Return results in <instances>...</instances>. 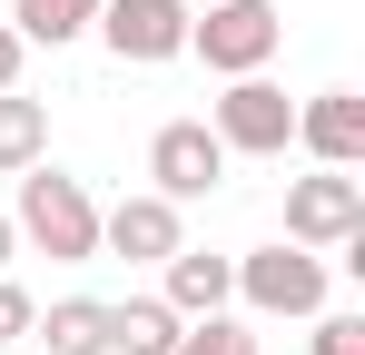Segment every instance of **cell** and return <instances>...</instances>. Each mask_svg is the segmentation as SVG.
<instances>
[{
  "mask_svg": "<svg viewBox=\"0 0 365 355\" xmlns=\"http://www.w3.org/2000/svg\"><path fill=\"white\" fill-rule=\"evenodd\" d=\"M10 237H30L40 257H60V267H89L99 257V197L79 187L69 168H20V207H10Z\"/></svg>",
  "mask_w": 365,
  "mask_h": 355,
  "instance_id": "obj_1",
  "label": "cell"
},
{
  "mask_svg": "<svg viewBox=\"0 0 365 355\" xmlns=\"http://www.w3.org/2000/svg\"><path fill=\"white\" fill-rule=\"evenodd\" d=\"M277 40H287V10H277V0H207V10H187V50L207 59L217 79L267 69Z\"/></svg>",
  "mask_w": 365,
  "mask_h": 355,
  "instance_id": "obj_2",
  "label": "cell"
},
{
  "mask_svg": "<svg viewBox=\"0 0 365 355\" xmlns=\"http://www.w3.org/2000/svg\"><path fill=\"white\" fill-rule=\"evenodd\" d=\"M207 128H217V148H227V158H287V148H297V99H287L267 69H247V79L217 89Z\"/></svg>",
  "mask_w": 365,
  "mask_h": 355,
  "instance_id": "obj_3",
  "label": "cell"
},
{
  "mask_svg": "<svg viewBox=\"0 0 365 355\" xmlns=\"http://www.w3.org/2000/svg\"><path fill=\"white\" fill-rule=\"evenodd\" d=\"M237 267V306L247 316H326V257L316 247H257V257H227Z\"/></svg>",
  "mask_w": 365,
  "mask_h": 355,
  "instance_id": "obj_4",
  "label": "cell"
},
{
  "mask_svg": "<svg viewBox=\"0 0 365 355\" xmlns=\"http://www.w3.org/2000/svg\"><path fill=\"white\" fill-rule=\"evenodd\" d=\"M365 237V178L356 168H316V178H287V247H346Z\"/></svg>",
  "mask_w": 365,
  "mask_h": 355,
  "instance_id": "obj_5",
  "label": "cell"
},
{
  "mask_svg": "<svg viewBox=\"0 0 365 355\" xmlns=\"http://www.w3.org/2000/svg\"><path fill=\"white\" fill-rule=\"evenodd\" d=\"M119 69H168L187 59V0H99V20H89Z\"/></svg>",
  "mask_w": 365,
  "mask_h": 355,
  "instance_id": "obj_6",
  "label": "cell"
},
{
  "mask_svg": "<svg viewBox=\"0 0 365 355\" xmlns=\"http://www.w3.org/2000/svg\"><path fill=\"white\" fill-rule=\"evenodd\" d=\"M217 178H227V148H217V128L207 118H168L158 138H148V187L187 207V197H217Z\"/></svg>",
  "mask_w": 365,
  "mask_h": 355,
  "instance_id": "obj_7",
  "label": "cell"
},
{
  "mask_svg": "<svg viewBox=\"0 0 365 355\" xmlns=\"http://www.w3.org/2000/svg\"><path fill=\"white\" fill-rule=\"evenodd\" d=\"M187 247L178 207L158 197V187H138V197H119V207H99V257H128V267H168Z\"/></svg>",
  "mask_w": 365,
  "mask_h": 355,
  "instance_id": "obj_8",
  "label": "cell"
},
{
  "mask_svg": "<svg viewBox=\"0 0 365 355\" xmlns=\"http://www.w3.org/2000/svg\"><path fill=\"white\" fill-rule=\"evenodd\" d=\"M297 148L316 168H365V99L356 89H316L297 109Z\"/></svg>",
  "mask_w": 365,
  "mask_h": 355,
  "instance_id": "obj_9",
  "label": "cell"
},
{
  "mask_svg": "<svg viewBox=\"0 0 365 355\" xmlns=\"http://www.w3.org/2000/svg\"><path fill=\"white\" fill-rule=\"evenodd\" d=\"M158 296H168L178 316H227V296H237V267H227V257H207V247H178Z\"/></svg>",
  "mask_w": 365,
  "mask_h": 355,
  "instance_id": "obj_10",
  "label": "cell"
},
{
  "mask_svg": "<svg viewBox=\"0 0 365 355\" xmlns=\"http://www.w3.org/2000/svg\"><path fill=\"white\" fill-rule=\"evenodd\" d=\"M178 306L168 296H119L109 306V355H178Z\"/></svg>",
  "mask_w": 365,
  "mask_h": 355,
  "instance_id": "obj_11",
  "label": "cell"
},
{
  "mask_svg": "<svg viewBox=\"0 0 365 355\" xmlns=\"http://www.w3.org/2000/svg\"><path fill=\"white\" fill-rule=\"evenodd\" d=\"M30 336L50 355H109V306L99 296H60L50 316H30Z\"/></svg>",
  "mask_w": 365,
  "mask_h": 355,
  "instance_id": "obj_12",
  "label": "cell"
},
{
  "mask_svg": "<svg viewBox=\"0 0 365 355\" xmlns=\"http://www.w3.org/2000/svg\"><path fill=\"white\" fill-rule=\"evenodd\" d=\"M50 158V99H20V89H0V178L40 168Z\"/></svg>",
  "mask_w": 365,
  "mask_h": 355,
  "instance_id": "obj_13",
  "label": "cell"
},
{
  "mask_svg": "<svg viewBox=\"0 0 365 355\" xmlns=\"http://www.w3.org/2000/svg\"><path fill=\"white\" fill-rule=\"evenodd\" d=\"M99 20V0H10V30L30 40V50H60V40H79Z\"/></svg>",
  "mask_w": 365,
  "mask_h": 355,
  "instance_id": "obj_14",
  "label": "cell"
},
{
  "mask_svg": "<svg viewBox=\"0 0 365 355\" xmlns=\"http://www.w3.org/2000/svg\"><path fill=\"white\" fill-rule=\"evenodd\" d=\"M178 355H257V336H247L237 316H187V326H178Z\"/></svg>",
  "mask_w": 365,
  "mask_h": 355,
  "instance_id": "obj_15",
  "label": "cell"
},
{
  "mask_svg": "<svg viewBox=\"0 0 365 355\" xmlns=\"http://www.w3.org/2000/svg\"><path fill=\"white\" fill-rule=\"evenodd\" d=\"M316 355H365V316H316Z\"/></svg>",
  "mask_w": 365,
  "mask_h": 355,
  "instance_id": "obj_16",
  "label": "cell"
},
{
  "mask_svg": "<svg viewBox=\"0 0 365 355\" xmlns=\"http://www.w3.org/2000/svg\"><path fill=\"white\" fill-rule=\"evenodd\" d=\"M30 316H40L30 287H10V277H0V346H20V336H30Z\"/></svg>",
  "mask_w": 365,
  "mask_h": 355,
  "instance_id": "obj_17",
  "label": "cell"
},
{
  "mask_svg": "<svg viewBox=\"0 0 365 355\" xmlns=\"http://www.w3.org/2000/svg\"><path fill=\"white\" fill-rule=\"evenodd\" d=\"M20 59H30V40H20V30L0 20V89H20Z\"/></svg>",
  "mask_w": 365,
  "mask_h": 355,
  "instance_id": "obj_18",
  "label": "cell"
},
{
  "mask_svg": "<svg viewBox=\"0 0 365 355\" xmlns=\"http://www.w3.org/2000/svg\"><path fill=\"white\" fill-rule=\"evenodd\" d=\"M10 247H20V237H10V217H0V267H10Z\"/></svg>",
  "mask_w": 365,
  "mask_h": 355,
  "instance_id": "obj_19",
  "label": "cell"
},
{
  "mask_svg": "<svg viewBox=\"0 0 365 355\" xmlns=\"http://www.w3.org/2000/svg\"><path fill=\"white\" fill-rule=\"evenodd\" d=\"M187 10H207V0H187Z\"/></svg>",
  "mask_w": 365,
  "mask_h": 355,
  "instance_id": "obj_20",
  "label": "cell"
}]
</instances>
